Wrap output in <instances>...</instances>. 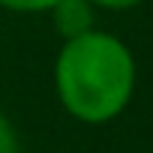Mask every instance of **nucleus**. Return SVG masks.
I'll return each mask as SVG.
<instances>
[{
	"label": "nucleus",
	"mask_w": 153,
	"mask_h": 153,
	"mask_svg": "<svg viewBox=\"0 0 153 153\" xmlns=\"http://www.w3.org/2000/svg\"><path fill=\"white\" fill-rule=\"evenodd\" d=\"M0 153H21V138L15 123L0 111Z\"/></svg>",
	"instance_id": "obj_4"
},
{
	"label": "nucleus",
	"mask_w": 153,
	"mask_h": 153,
	"mask_svg": "<svg viewBox=\"0 0 153 153\" xmlns=\"http://www.w3.org/2000/svg\"><path fill=\"white\" fill-rule=\"evenodd\" d=\"M96 12L99 9L90 0H57L45 15L51 18L54 33L66 42V39H75V36L96 30Z\"/></svg>",
	"instance_id": "obj_2"
},
{
	"label": "nucleus",
	"mask_w": 153,
	"mask_h": 153,
	"mask_svg": "<svg viewBox=\"0 0 153 153\" xmlns=\"http://www.w3.org/2000/svg\"><path fill=\"white\" fill-rule=\"evenodd\" d=\"M96 9H108V12H126V9H135L144 0H90Z\"/></svg>",
	"instance_id": "obj_5"
},
{
	"label": "nucleus",
	"mask_w": 153,
	"mask_h": 153,
	"mask_svg": "<svg viewBox=\"0 0 153 153\" xmlns=\"http://www.w3.org/2000/svg\"><path fill=\"white\" fill-rule=\"evenodd\" d=\"M54 93L60 108L84 126L117 120L135 93L138 66L132 48L108 30H90L60 42L54 57Z\"/></svg>",
	"instance_id": "obj_1"
},
{
	"label": "nucleus",
	"mask_w": 153,
	"mask_h": 153,
	"mask_svg": "<svg viewBox=\"0 0 153 153\" xmlns=\"http://www.w3.org/2000/svg\"><path fill=\"white\" fill-rule=\"evenodd\" d=\"M57 0H0V9L15 15H45Z\"/></svg>",
	"instance_id": "obj_3"
}]
</instances>
